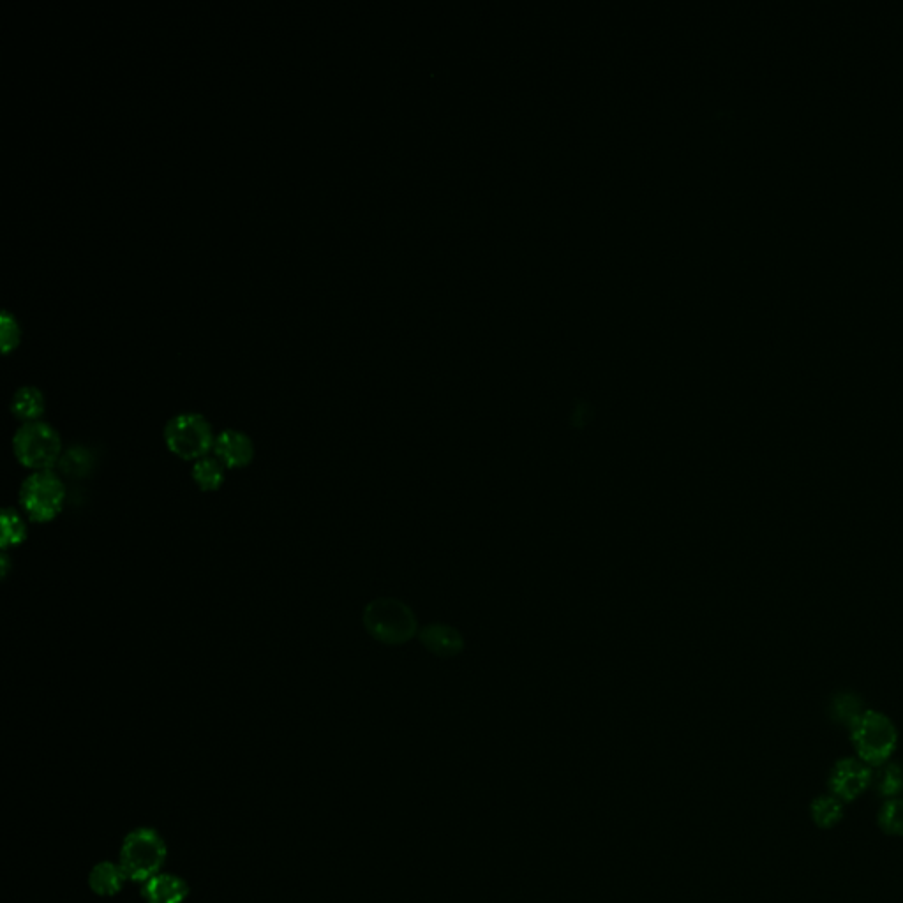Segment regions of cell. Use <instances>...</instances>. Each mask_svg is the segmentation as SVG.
I'll list each match as a JSON object with an SVG mask.
<instances>
[{
    "label": "cell",
    "instance_id": "2",
    "mask_svg": "<svg viewBox=\"0 0 903 903\" xmlns=\"http://www.w3.org/2000/svg\"><path fill=\"white\" fill-rule=\"evenodd\" d=\"M362 621L367 634L390 646L404 644L417 634L413 611L397 598H376L366 605Z\"/></svg>",
    "mask_w": 903,
    "mask_h": 903
},
{
    "label": "cell",
    "instance_id": "8",
    "mask_svg": "<svg viewBox=\"0 0 903 903\" xmlns=\"http://www.w3.org/2000/svg\"><path fill=\"white\" fill-rule=\"evenodd\" d=\"M212 452L224 464V468L239 470L253 463L254 443L242 431L224 429L217 434Z\"/></svg>",
    "mask_w": 903,
    "mask_h": 903
},
{
    "label": "cell",
    "instance_id": "13",
    "mask_svg": "<svg viewBox=\"0 0 903 903\" xmlns=\"http://www.w3.org/2000/svg\"><path fill=\"white\" fill-rule=\"evenodd\" d=\"M224 470H226L224 464L216 456H205L195 461L193 470H191V477L195 480L196 486L200 487L202 491L212 493V491H217L219 487L223 486Z\"/></svg>",
    "mask_w": 903,
    "mask_h": 903
},
{
    "label": "cell",
    "instance_id": "12",
    "mask_svg": "<svg viewBox=\"0 0 903 903\" xmlns=\"http://www.w3.org/2000/svg\"><path fill=\"white\" fill-rule=\"evenodd\" d=\"M11 411L15 417L25 422H36L45 411V397L36 387H22L15 392L11 401Z\"/></svg>",
    "mask_w": 903,
    "mask_h": 903
},
{
    "label": "cell",
    "instance_id": "19",
    "mask_svg": "<svg viewBox=\"0 0 903 903\" xmlns=\"http://www.w3.org/2000/svg\"><path fill=\"white\" fill-rule=\"evenodd\" d=\"M863 711L865 709L861 706V702L858 701V697H852V695H842V697H838L833 702L835 717L838 718V722H842L845 725H851Z\"/></svg>",
    "mask_w": 903,
    "mask_h": 903
},
{
    "label": "cell",
    "instance_id": "15",
    "mask_svg": "<svg viewBox=\"0 0 903 903\" xmlns=\"http://www.w3.org/2000/svg\"><path fill=\"white\" fill-rule=\"evenodd\" d=\"M94 466V457L89 448L73 447L60 457L59 468L64 475L71 478H83L89 475Z\"/></svg>",
    "mask_w": 903,
    "mask_h": 903
},
{
    "label": "cell",
    "instance_id": "16",
    "mask_svg": "<svg viewBox=\"0 0 903 903\" xmlns=\"http://www.w3.org/2000/svg\"><path fill=\"white\" fill-rule=\"evenodd\" d=\"M27 538V524L15 508L2 510V549L18 547Z\"/></svg>",
    "mask_w": 903,
    "mask_h": 903
},
{
    "label": "cell",
    "instance_id": "9",
    "mask_svg": "<svg viewBox=\"0 0 903 903\" xmlns=\"http://www.w3.org/2000/svg\"><path fill=\"white\" fill-rule=\"evenodd\" d=\"M142 896L147 903H184L189 886L177 875L157 874L143 882Z\"/></svg>",
    "mask_w": 903,
    "mask_h": 903
},
{
    "label": "cell",
    "instance_id": "7",
    "mask_svg": "<svg viewBox=\"0 0 903 903\" xmlns=\"http://www.w3.org/2000/svg\"><path fill=\"white\" fill-rule=\"evenodd\" d=\"M874 784L872 768L861 759H842L829 775V791L840 801H854Z\"/></svg>",
    "mask_w": 903,
    "mask_h": 903
},
{
    "label": "cell",
    "instance_id": "20",
    "mask_svg": "<svg viewBox=\"0 0 903 903\" xmlns=\"http://www.w3.org/2000/svg\"><path fill=\"white\" fill-rule=\"evenodd\" d=\"M0 334H2V350L8 353L18 341V325L15 316H11L8 309H4L0 314Z\"/></svg>",
    "mask_w": 903,
    "mask_h": 903
},
{
    "label": "cell",
    "instance_id": "18",
    "mask_svg": "<svg viewBox=\"0 0 903 903\" xmlns=\"http://www.w3.org/2000/svg\"><path fill=\"white\" fill-rule=\"evenodd\" d=\"M879 826L886 835H903V801L889 799L879 812Z\"/></svg>",
    "mask_w": 903,
    "mask_h": 903
},
{
    "label": "cell",
    "instance_id": "1",
    "mask_svg": "<svg viewBox=\"0 0 903 903\" xmlns=\"http://www.w3.org/2000/svg\"><path fill=\"white\" fill-rule=\"evenodd\" d=\"M852 745L859 759L868 766H882L889 761L898 743L896 727L886 715L865 709L851 725Z\"/></svg>",
    "mask_w": 903,
    "mask_h": 903
},
{
    "label": "cell",
    "instance_id": "10",
    "mask_svg": "<svg viewBox=\"0 0 903 903\" xmlns=\"http://www.w3.org/2000/svg\"><path fill=\"white\" fill-rule=\"evenodd\" d=\"M420 641L427 650L433 651L438 657H454L463 650V635L456 628L448 627L443 623L427 625L420 632Z\"/></svg>",
    "mask_w": 903,
    "mask_h": 903
},
{
    "label": "cell",
    "instance_id": "3",
    "mask_svg": "<svg viewBox=\"0 0 903 903\" xmlns=\"http://www.w3.org/2000/svg\"><path fill=\"white\" fill-rule=\"evenodd\" d=\"M165 859V840L156 829H133L131 833H127L120 847L119 865L131 881L147 882L161 874Z\"/></svg>",
    "mask_w": 903,
    "mask_h": 903
},
{
    "label": "cell",
    "instance_id": "11",
    "mask_svg": "<svg viewBox=\"0 0 903 903\" xmlns=\"http://www.w3.org/2000/svg\"><path fill=\"white\" fill-rule=\"evenodd\" d=\"M127 881L126 872L120 865L105 861L92 868L89 874V886L96 895L113 896L124 888V882Z\"/></svg>",
    "mask_w": 903,
    "mask_h": 903
},
{
    "label": "cell",
    "instance_id": "17",
    "mask_svg": "<svg viewBox=\"0 0 903 903\" xmlns=\"http://www.w3.org/2000/svg\"><path fill=\"white\" fill-rule=\"evenodd\" d=\"M875 789L884 796V798H893L900 796L903 792V768L900 764H886L882 766L881 771L874 777Z\"/></svg>",
    "mask_w": 903,
    "mask_h": 903
},
{
    "label": "cell",
    "instance_id": "5",
    "mask_svg": "<svg viewBox=\"0 0 903 903\" xmlns=\"http://www.w3.org/2000/svg\"><path fill=\"white\" fill-rule=\"evenodd\" d=\"M216 436L209 420L200 413H180L165 426V443L168 450L186 461H198L209 456Z\"/></svg>",
    "mask_w": 903,
    "mask_h": 903
},
{
    "label": "cell",
    "instance_id": "4",
    "mask_svg": "<svg viewBox=\"0 0 903 903\" xmlns=\"http://www.w3.org/2000/svg\"><path fill=\"white\" fill-rule=\"evenodd\" d=\"M18 463L34 471L52 470L62 457V438L50 424L25 422L13 438Z\"/></svg>",
    "mask_w": 903,
    "mask_h": 903
},
{
    "label": "cell",
    "instance_id": "6",
    "mask_svg": "<svg viewBox=\"0 0 903 903\" xmlns=\"http://www.w3.org/2000/svg\"><path fill=\"white\" fill-rule=\"evenodd\" d=\"M66 501V486L62 478L48 471H34L20 487V505L34 523H50Z\"/></svg>",
    "mask_w": 903,
    "mask_h": 903
},
{
    "label": "cell",
    "instance_id": "14",
    "mask_svg": "<svg viewBox=\"0 0 903 903\" xmlns=\"http://www.w3.org/2000/svg\"><path fill=\"white\" fill-rule=\"evenodd\" d=\"M810 810H812V819L819 828H833L844 817V805L835 796H821V798L814 799Z\"/></svg>",
    "mask_w": 903,
    "mask_h": 903
}]
</instances>
